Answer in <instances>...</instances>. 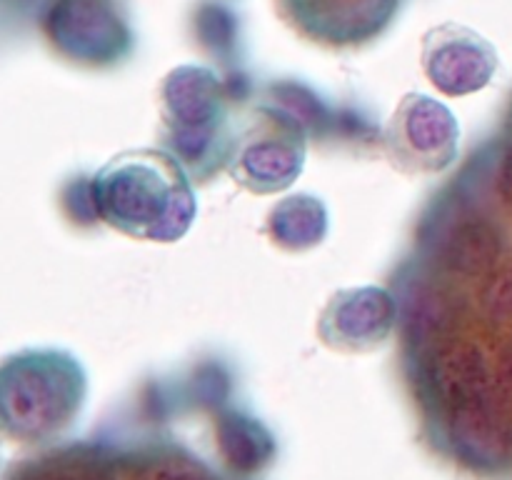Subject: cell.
I'll return each instance as SVG.
<instances>
[{
	"mask_svg": "<svg viewBox=\"0 0 512 480\" xmlns=\"http://www.w3.org/2000/svg\"><path fill=\"white\" fill-rule=\"evenodd\" d=\"M95 205L105 223L133 238L178 240L195 215L180 165L158 150H130L95 175Z\"/></svg>",
	"mask_w": 512,
	"mask_h": 480,
	"instance_id": "obj_1",
	"label": "cell"
},
{
	"mask_svg": "<svg viewBox=\"0 0 512 480\" xmlns=\"http://www.w3.org/2000/svg\"><path fill=\"white\" fill-rule=\"evenodd\" d=\"M20 480H245L233 460L215 465L175 440H108L65 450Z\"/></svg>",
	"mask_w": 512,
	"mask_h": 480,
	"instance_id": "obj_2",
	"label": "cell"
},
{
	"mask_svg": "<svg viewBox=\"0 0 512 480\" xmlns=\"http://www.w3.org/2000/svg\"><path fill=\"white\" fill-rule=\"evenodd\" d=\"M460 128L455 115L428 95L400 100L385 128V150L400 173H443L458 158Z\"/></svg>",
	"mask_w": 512,
	"mask_h": 480,
	"instance_id": "obj_3",
	"label": "cell"
},
{
	"mask_svg": "<svg viewBox=\"0 0 512 480\" xmlns=\"http://www.w3.org/2000/svg\"><path fill=\"white\" fill-rule=\"evenodd\" d=\"M423 68L445 95H468L485 88L498 70V53L475 30L445 23L423 38Z\"/></svg>",
	"mask_w": 512,
	"mask_h": 480,
	"instance_id": "obj_4",
	"label": "cell"
},
{
	"mask_svg": "<svg viewBox=\"0 0 512 480\" xmlns=\"http://www.w3.org/2000/svg\"><path fill=\"white\" fill-rule=\"evenodd\" d=\"M303 140L278 125L248 130L235 140L230 173L253 193H273L288 188L303 168Z\"/></svg>",
	"mask_w": 512,
	"mask_h": 480,
	"instance_id": "obj_5",
	"label": "cell"
},
{
	"mask_svg": "<svg viewBox=\"0 0 512 480\" xmlns=\"http://www.w3.org/2000/svg\"><path fill=\"white\" fill-rule=\"evenodd\" d=\"M393 315V303L385 290H343L325 308L320 335L330 348L370 350L388 338Z\"/></svg>",
	"mask_w": 512,
	"mask_h": 480,
	"instance_id": "obj_6",
	"label": "cell"
},
{
	"mask_svg": "<svg viewBox=\"0 0 512 480\" xmlns=\"http://www.w3.org/2000/svg\"><path fill=\"white\" fill-rule=\"evenodd\" d=\"M295 23L330 43H358L380 33L400 0H283Z\"/></svg>",
	"mask_w": 512,
	"mask_h": 480,
	"instance_id": "obj_7",
	"label": "cell"
}]
</instances>
